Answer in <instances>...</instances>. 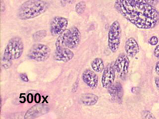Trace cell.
Wrapping results in <instances>:
<instances>
[{"instance_id":"20","label":"cell","mask_w":159,"mask_h":119,"mask_svg":"<svg viewBox=\"0 0 159 119\" xmlns=\"http://www.w3.org/2000/svg\"><path fill=\"white\" fill-rule=\"evenodd\" d=\"M158 42H159V39L158 37L155 36H152L149 40V43L152 45H156L158 44Z\"/></svg>"},{"instance_id":"22","label":"cell","mask_w":159,"mask_h":119,"mask_svg":"<svg viewBox=\"0 0 159 119\" xmlns=\"http://www.w3.org/2000/svg\"><path fill=\"white\" fill-rule=\"evenodd\" d=\"M20 78L24 82H27L29 81V78L25 73H21L20 74Z\"/></svg>"},{"instance_id":"10","label":"cell","mask_w":159,"mask_h":119,"mask_svg":"<svg viewBox=\"0 0 159 119\" xmlns=\"http://www.w3.org/2000/svg\"><path fill=\"white\" fill-rule=\"evenodd\" d=\"M108 92L112 100L119 104L122 103L124 92L122 86L119 82L113 83L108 88Z\"/></svg>"},{"instance_id":"4","label":"cell","mask_w":159,"mask_h":119,"mask_svg":"<svg viewBox=\"0 0 159 119\" xmlns=\"http://www.w3.org/2000/svg\"><path fill=\"white\" fill-rule=\"evenodd\" d=\"M81 34L76 26H73L60 35L55 43L56 49L66 47L72 49L76 48L79 45Z\"/></svg>"},{"instance_id":"8","label":"cell","mask_w":159,"mask_h":119,"mask_svg":"<svg viewBox=\"0 0 159 119\" xmlns=\"http://www.w3.org/2000/svg\"><path fill=\"white\" fill-rule=\"evenodd\" d=\"M68 25V20L65 17L56 16L53 18L50 24V31L52 36H59L64 32Z\"/></svg>"},{"instance_id":"11","label":"cell","mask_w":159,"mask_h":119,"mask_svg":"<svg viewBox=\"0 0 159 119\" xmlns=\"http://www.w3.org/2000/svg\"><path fill=\"white\" fill-rule=\"evenodd\" d=\"M74 56V54L70 49L63 47L56 49L54 54L53 58L56 61L67 63L71 61L73 58Z\"/></svg>"},{"instance_id":"17","label":"cell","mask_w":159,"mask_h":119,"mask_svg":"<svg viewBox=\"0 0 159 119\" xmlns=\"http://www.w3.org/2000/svg\"><path fill=\"white\" fill-rule=\"evenodd\" d=\"M47 35L46 30H42L40 31H37L33 35V39L34 41H40L43 39Z\"/></svg>"},{"instance_id":"7","label":"cell","mask_w":159,"mask_h":119,"mask_svg":"<svg viewBox=\"0 0 159 119\" xmlns=\"http://www.w3.org/2000/svg\"><path fill=\"white\" fill-rule=\"evenodd\" d=\"M129 58L127 54L121 53L117 58L114 64V68L116 72L121 79L125 78L129 71Z\"/></svg>"},{"instance_id":"21","label":"cell","mask_w":159,"mask_h":119,"mask_svg":"<svg viewBox=\"0 0 159 119\" xmlns=\"http://www.w3.org/2000/svg\"><path fill=\"white\" fill-rule=\"evenodd\" d=\"M76 0H60L61 5L62 7L66 6L67 4H72L75 2Z\"/></svg>"},{"instance_id":"2","label":"cell","mask_w":159,"mask_h":119,"mask_svg":"<svg viewBox=\"0 0 159 119\" xmlns=\"http://www.w3.org/2000/svg\"><path fill=\"white\" fill-rule=\"evenodd\" d=\"M49 4L44 0H27L17 10V16L21 20L34 19L48 9Z\"/></svg>"},{"instance_id":"26","label":"cell","mask_w":159,"mask_h":119,"mask_svg":"<svg viewBox=\"0 0 159 119\" xmlns=\"http://www.w3.org/2000/svg\"><path fill=\"white\" fill-rule=\"evenodd\" d=\"M155 71L158 76H159V61L157 63L155 66Z\"/></svg>"},{"instance_id":"24","label":"cell","mask_w":159,"mask_h":119,"mask_svg":"<svg viewBox=\"0 0 159 119\" xmlns=\"http://www.w3.org/2000/svg\"><path fill=\"white\" fill-rule=\"evenodd\" d=\"M154 55L156 58L159 59V45L154 50Z\"/></svg>"},{"instance_id":"23","label":"cell","mask_w":159,"mask_h":119,"mask_svg":"<svg viewBox=\"0 0 159 119\" xmlns=\"http://www.w3.org/2000/svg\"><path fill=\"white\" fill-rule=\"evenodd\" d=\"M144 1L146 2L147 4L149 5H151V6H154L156 5L157 2V0H144Z\"/></svg>"},{"instance_id":"1","label":"cell","mask_w":159,"mask_h":119,"mask_svg":"<svg viewBox=\"0 0 159 119\" xmlns=\"http://www.w3.org/2000/svg\"><path fill=\"white\" fill-rule=\"evenodd\" d=\"M114 7L119 14L139 29H153L159 22L158 11L145 2L116 0Z\"/></svg>"},{"instance_id":"19","label":"cell","mask_w":159,"mask_h":119,"mask_svg":"<svg viewBox=\"0 0 159 119\" xmlns=\"http://www.w3.org/2000/svg\"><path fill=\"white\" fill-rule=\"evenodd\" d=\"M142 117L143 119H155L153 114L149 111H144L142 113Z\"/></svg>"},{"instance_id":"16","label":"cell","mask_w":159,"mask_h":119,"mask_svg":"<svg viewBox=\"0 0 159 119\" xmlns=\"http://www.w3.org/2000/svg\"><path fill=\"white\" fill-rule=\"evenodd\" d=\"M92 68L94 72L101 73L104 69V63L103 60L99 58L94 59L91 63Z\"/></svg>"},{"instance_id":"9","label":"cell","mask_w":159,"mask_h":119,"mask_svg":"<svg viewBox=\"0 0 159 119\" xmlns=\"http://www.w3.org/2000/svg\"><path fill=\"white\" fill-rule=\"evenodd\" d=\"M116 77V71L114 65L109 64L104 68L102 77V84L103 88H108L114 83Z\"/></svg>"},{"instance_id":"3","label":"cell","mask_w":159,"mask_h":119,"mask_svg":"<svg viewBox=\"0 0 159 119\" xmlns=\"http://www.w3.org/2000/svg\"><path fill=\"white\" fill-rule=\"evenodd\" d=\"M24 45L21 38L18 36L11 38L9 40L4 50L2 57V66L9 68L13 60H17L22 55Z\"/></svg>"},{"instance_id":"28","label":"cell","mask_w":159,"mask_h":119,"mask_svg":"<svg viewBox=\"0 0 159 119\" xmlns=\"http://www.w3.org/2000/svg\"><path fill=\"white\" fill-rule=\"evenodd\" d=\"M132 1L135 2H145L144 1V0H132Z\"/></svg>"},{"instance_id":"6","label":"cell","mask_w":159,"mask_h":119,"mask_svg":"<svg viewBox=\"0 0 159 119\" xmlns=\"http://www.w3.org/2000/svg\"><path fill=\"white\" fill-rule=\"evenodd\" d=\"M51 54V50L48 46L43 44L37 43L34 45L30 48L27 56L30 59L43 62L49 58Z\"/></svg>"},{"instance_id":"14","label":"cell","mask_w":159,"mask_h":119,"mask_svg":"<svg viewBox=\"0 0 159 119\" xmlns=\"http://www.w3.org/2000/svg\"><path fill=\"white\" fill-rule=\"evenodd\" d=\"M125 50L128 57H135L139 52V47L136 40L130 38L127 40L125 45Z\"/></svg>"},{"instance_id":"18","label":"cell","mask_w":159,"mask_h":119,"mask_svg":"<svg viewBox=\"0 0 159 119\" xmlns=\"http://www.w3.org/2000/svg\"><path fill=\"white\" fill-rule=\"evenodd\" d=\"M86 4L84 1L80 2L75 7V11L79 15H82L86 10Z\"/></svg>"},{"instance_id":"27","label":"cell","mask_w":159,"mask_h":119,"mask_svg":"<svg viewBox=\"0 0 159 119\" xmlns=\"http://www.w3.org/2000/svg\"><path fill=\"white\" fill-rule=\"evenodd\" d=\"M155 84L156 86L157 87L158 89H159V77H157L155 78Z\"/></svg>"},{"instance_id":"25","label":"cell","mask_w":159,"mask_h":119,"mask_svg":"<svg viewBox=\"0 0 159 119\" xmlns=\"http://www.w3.org/2000/svg\"><path fill=\"white\" fill-rule=\"evenodd\" d=\"M1 7L2 12H4L6 9V7H5V4L4 2L1 0Z\"/></svg>"},{"instance_id":"5","label":"cell","mask_w":159,"mask_h":119,"mask_svg":"<svg viewBox=\"0 0 159 119\" xmlns=\"http://www.w3.org/2000/svg\"><path fill=\"white\" fill-rule=\"evenodd\" d=\"M121 37V29L119 21L116 20L111 24L108 33V44L109 49L116 53L119 48Z\"/></svg>"},{"instance_id":"15","label":"cell","mask_w":159,"mask_h":119,"mask_svg":"<svg viewBox=\"0 0 159 119\" xmlns=\"http://www.w3.org/2000/svg\"><path fill=\"white\" fill-rule=\"evenodd\" d=\"M98 99V97L93 93L82 94L80 98V100L81 103L87 106L94 105L97 103Z\"/></svg>"},{"instance_id":"12","label":"cell","mask_w":159,"mask_h":119,"mask_svg":"<svg viewBox=\"0 0 159 119\" xmlns=\"http://www.w3.org/2000/svg\"><path fill=\"white\" fill-rule=\"evenodd\" d=\"M82 79L84 83L91 88H95L98 85V77L91 69H86L82 74Z\"/></svg>"},{"instance_id":"13","label":"cell","mask_w":159,"mask_h":119,"mask_svg":"<svg viewBox=\"0 0 159 119\" xmlns=\"http://www.w3.org/2000/svg\"><path fill=\"white\" fill-rule=\"evenodd\" d=\"M48 107L43 104H38L34 106L32 108L27 111L25 114V119H31L34 118L37 116L41 115L42 114L48 112Z\"/></svg>"}]
</instances>
